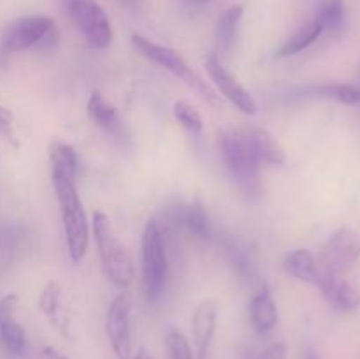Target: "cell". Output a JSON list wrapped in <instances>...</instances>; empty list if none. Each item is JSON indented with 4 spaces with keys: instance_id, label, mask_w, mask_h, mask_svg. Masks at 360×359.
I'll return each instance as SVG.
<instances>
[{
    "instance_id": "1",
    "label": "cell",
    "mask_w": 360,
    "mask_h": 359,
    "mask_svg": "<svg viewBox=\"0 0 360 359\" xmlns=\"http://www.w3.org/2000/svg\"><path fill=\"white\" fill-rule=\"evenodd\" d=\"M220 151L225 168L239 190L250 199L262 194V164L253 151L246 127H227L220 132Z\"/></svg>"
},
{
    "instance_id": "2",
    "label": "cell",
    "mask_w": 360,
    "mask_h": 359,
    "mask_svg": "<svg viewBox=\"0 0 360 359\" xmlns=\"http://www.w3.org/2000/svg\"><path fill=\"white\" fill-rule=\"evenodd\" d=\"M51 182L56 201H58L67 252L72 263H81L90 245L91 229L86 211L81 203L79 192H77V183L74 178H67L62 175H51Z\"/></svg>"
},
{
    "instance_id": "3",
    "label": "cell",
    "mask_w": 360,
    "mask_h": 359,
    "mask_svg": "<svg viewBox=\"0 0 360 359\" xmlns=\"http://www.w3.org/2000/svg\"><path fill=\"white\" fill-rule=\"evenodd\" d=\"M90 229L95 238V245H97L105 278L116 287L127 289L136 277L132 257H130L129 250L123 245L122 239L116 236L108 215L101 210L94 211Z\"/></svg>"
},
{
    "instance_id": "4",
    "label": "cell",
    "mask_w": 360,
    "mask_h": 359,
    "mask_svg": "<svg viewBox=\"0 0 360 359\" xmlns=\"http://www.w3.org/2000/svg\"><path fill=\"white\" fill-rule=\"evenodd\" d=\"M60 42V30L55 21L44 14H32L14 20L0 35V56L28 51H49Z\"/></svg>"
},
{
    "instance_id": "5",
    "label": "cell",
    "mask_w": 360,
    "mask_h": 359,
    "mask_svg": "<svg viewBox=\"0 0 360 359\" xmlns=\"http://www.w3.org/2000/svg\"><path fill=\"white\" fill-rule=\"evenodd\" d=\"M141 264H143V292L148 303L158 301L169 277L167 246L164 232L157 220H150L141 238Z\"/></svg>"
},
{
    "instance_id": "6",
    "label": "cell",
    "mask_w": 360,
    "mask_h": 359,
    "mask_svg": "<svg viewBox=\"0 0 360 359\" xmlns=\"http://www.w3.org/2000/svg\"><path fill=\"white\" fill-rule=\"evenodd\" d=\"M130 42H132L134 49H136L141 56H144V58H148L150 62L158 63L160 67H164L165 70H169V73L174 74L176 77L185 81V83L188 84L190 88H193L200 97L206 99L211 104H217L218 99L213 88H211L210 84H207V81H204L202 77L188 65V62L183 58L181 53L169 48V46L150 41V39H146L141 34L130 35Z\"/></svg>"
},
{
    "instance_id": "7",
    "label": "cell",
    "mask_w": 360,
    "mask_h": 359,
    "mask_svg": "<svg viewBox=\"0 0 360 359\" xmlns=\"http://www.w3.org/2000/svg\"><path fill=\"white\" fill-rule=\"evenodd\" d=\"M70 20L91 49H105L112 41V27L97 0H63Z\"/></svg>"
},
{
    "instance_id": "8",
    "label": "cell",
    "mask_w": 360,
    "mask_h": 359,
    "mask_svg": "<svg viewBox=\"0 0 360 359\" xmlns=\"http://www.w3.org/2000/svg\"><path fill=\"white\" fill-rule=\"evenodd\" d=\"M360 259V234L352 227H341L330 234L320 250L319 263L327 273L343 277Z\"/></svg>"
},
{
    "instance_id": "9",
    "label": "cell",
    "mask_w": 360,
    "mask_h": 359,
    "mask_svg": "<svg viewBox=\"0 0 360 359\" xmlns=\"http://www.w3.org/2000/svg\"><path fill=\"white\" fill-rule=\"evenodd\" d=\"M132 303L127 292H120L105 313V334L116 359L132 358Z\"/></svg>"
},
{
    "instance_id": "10",
    "label": "cell",
    "mask_w": 360,
    "mask_h": 359,
    "mask_svg": "<svg viewBox=\"0 0 360 359\" xmlns=\"http://www.w3.org/2000/svg\"><path fill=\"white\" fill-rule=\"evenodd\" d=\"M204 67H206L207 76L213 81L217 90L220 92L232 106H236L239 111L245 113V115L248 116L257 115V109L259 108H257L255 99L252 97V94H250V92L246 90V88L243 87L227 69H225L217 53H210V55L206 56Z\"/></svg>"
},
{
    "instance_id": "11",
    "label": "cell",
    "mask_w": 360,
    "mask_h": 359,
    "mask_svg": "<svg viewBox=\"0 0 360 359\" xmlns=\"http://www.w3.org/2000/svg\"><path fill=\"white\" fill-rule=\"evenodd\" d=\"M18 303L16 294L0 298V347L9 358H21L27 351V334L16 319Z\"/></svg>"
},
{
    "instance_id": "12",
    "label": "cell",
    "mask_w": 360,
    "mask_h": 359,
    "mask_svg": "<svg viewBox=\"0 0 360 359\" xmlns=\"http://www.w3.org/2000/svg\"><path fill=\"white\" fill-rule=\"evenodd\" d=\"M86 113L91 123L104 130L108 136H111L112 141H116L122 146H127L130 143V134L127 130L125 122L120 116L118 109L109 104L98 90L90 94V99L86 102Z\"/></svg>"
},
{
    "instance_id": "13",
    "label": "cell",
    "mask_w": 360,
    "mask_h": 359,
    "mask_svg": "<svg viewBox=\"0 0 360 359\" xmlns=\"http://www.w3.org/2000/svg\"><path fill=\"white\" fill-rule=\"evenodd\" d=\"M218 326V306L214 301H202L192 315V334L197 359H207Z\"/></svg>"
},
{
    "instance_id": "14",
    "label": "cell",
    "mask_w": 360,
    "mask_h": 359,
    "mask_svg": "<svg viewBox=\"0 0 360 359\" xmlns=\"http://www.w3.org/2000/svg\"><path fill=\"white\" fill-rule=\"evenodd\" d=\"M316 289L338 312H354L360 306V291L340 275L327 273Z\"/></svg>"
},
{
    "instance_id": "15",
    "label": "cell",
    "mask_w": 360,
    "mask_h": 359,
    "mask_svg": "<svg viewBox=\"0 0 360 359\" xmlns=\"http://www.w3.org/2000/svg\"><path fill=\"white\" fill-rule=\"evenodd\" d=\"M283 270L290 277H294L295 280L315 285V287L322 284L323 277L327 275V271L320 266L319 257L306 248H297L288 252L283 260Z\"/></svg>"
},
{
    "instance_id": "16",
    "label": "cell",
    "mask_w": 360,
    "mask_h": 359,
    "mask_svg": "<svg viewBox=\"0 0 360 359\" xmlns=\"http://www.w3.org/2000/svg\"><path fill=\"white\" fill-rule=\"evenodd\" d=\"M248 315L252 327L259 334H267L276 327L278 324V308L274 303L273 292L264 285L248 305Z\"/></svg>"
},
{
    "instance_id": "17",
    "label": "cell",
    "mask_w": 360,
    "mask_h": 359,
    "mask_svg": "<svg viewBox=\"0 0 360 359\" xmlns=\"http://www.w3.org/2000/svg\"><path fill=\"white\" fill-rule=\"evenodd\" d=\"M246 132H248L250 143H252V148L259 157L260 164L276 165L278 168V165H283L287 162L283 146L269 130L262 129V127H246Z\"/></svg>"
},
{
    "instance_id": "18",
    "label": "cell",
    "mask_w": 360,
    "mask_h": 359,
    "mask_svg": "<svg viewBox=\"0 0 360 359\" xmlns=\"http://www.w3.org/2000/svg\"><path fill=\"white\" fill-rule=\"evenodd\" d=\"M294 97L301 99H329L341 104L355 106L360 104V88L348 83H326L301 87L294 92Z\"/></svg>"
},
{
    "instance_id": "19",
    "label": "cell",
    "mask_w": 360,
    "mask_h": 359,
    "mask_svg": "<svg viewBox=\"0 0 360 359\" xmlns=\"http://www.w3.org/2000/svg\"><path fill=\"white\" fill-rule=\"evenodd\" d=\"M322 34H323V28L316 18L315 20L308 21V23L302 25L301 28H297V30H295L294 34H292L290 37L280 46V49L276 51L274 58L276 60L288 58V56H294L297 55V53L304 51V49H308L313 42L319 41Z\"/></svg>"
},
{
    "instance_id": "20",
    "label": "cell",
    "mask_w": 360,
    "mask_h": 359,
    "mask_svg": "<svg viewBox=\"0 0 360 359\" xmlns=\"http://www.w3.org/2000/svg\"><path fill=\"white\" fill-rule=\"evenodd\" d=\"M245 14V6L243 4H234L227 7L220 14L217 21V44L221 53L232 51L236 44V35H238V27L241 23V18Z\"/></svg>"
},
{
    "instance_id": "21",
    "label": "cell",
    "mask_w": 360,
    "mask_h": 359,
    "mask_svg": "<svg viewBox=\"0 0 360 359\" xmlns=\"http://www.w3.org/2000/svg\"><path fill=\"white\" fill-rule=\"evenodd\" d=\"M176 220H178V224H181L190 234L195 236V238H214L210 215L206 213V208L200 203H192L188 204V206H181V210L176 215Z\"/></svg>"
},
{
    "instance_id": "22",
    "label": "cell",
    "mask_w": 360,
    "mask_h": 359,
    "mask_svg": "<svg viewBox=\"0 0 360 359\" xmlns=\"http://www.w3.org/2000/svg\"><path fill=\"white\" fill-rule=\"evenodd\" d=\"M49 165L51 175H62L67 178H77V153L70 144L63 141H53L49 144Z\"/></svg>"
},
{
    "instance_id": "23",
    "label": "cell",
    "mask_w": 360,
    "mask_h": 359,
    "mask_svg": "<svg viewBox=\"0 0 360 359\" xmlns=\"http://www.w3.org/2000/svg\"><path fill=\"white\" fill-rule=\"evenodd\" d=\"M316 20L322 25L323 32L333 35H341L347 28V9L343 0H327L320 9Z\"/></svg>"
},
{
    "instance_id": "24",
    "label": "cell",
    "mask_w": 360,
    "mask_h": 359,
    "mask_svg": "<svg viewBox=\"0 0 360 359\" xmlns=\"http://www.w3.org/2000/svg\"><path fill=\"white\" fill-rule=\"evenodd\" d=\"M172 111H174L176 122H178L183 129L188 130L190 134L199 136V134L202 132V116H200L199 109H197L192 102L178 101L174 104V109H172Z\"/></svg>"
},
{
    "instance_id": "25",
    "label": "cell",
    "mask_w": 360,
    "mask_h": 359,
    "mask_svg": "<svg viewBox=\"0 0 360 359\" xmlns=\"http://www.w3.org/2000/svg\"><path fill=\"white\" fill-rule=\"evenodd\" d=\"M60 299H62V289H60V285L56 284V282H48L46 287L42 289L37 301L39 310H41L46 317L55 320V322L56 319H58L60 310H62V303H60Z\"/></svg>"
},
{
    "instance_id": "26",
    "label": "cell",
    "mask_w": 360,
    "mask_h": 359,
    "mask_svg": "<svg viewBox=\"0 0 360 359\" xmlns=\"http://www.w3.org/2000/svg\"><path fill=\"white\" fill-rule=\"evenodd\" d=\"M169 359H195L188 338L176 327H171L167 333Z\"/></svg>"
},
{
    "instance_id": "27",
    "label": "cell",
    "mask_w": 360,
    "mask_h": 359,
    "mask_svg": "<svg viewBox=\"0 0 360 359\" xmlns=\"http://www.w3.org/2000/svg\"><path fill=\"white\" fill-rule=\"evenodd\" d=\"M0 137L7 143H14V116L7 108L0 106Z\"/></svg>"
},
{
    "instance_id": "28",
    "label": "cell",
    "mask_w": 360,
    "mask_h": 359,
    "mask_svg": "<svg viewBox=\"0 0 360 359\" xmlns=\"http://www.w3.org/2000/svg\"><path fill=\"white\" fill-rule=\"evenodd\" d=\"M287 358V345L283 341H274V344L267 345L257 359H285Z\"/></svg>"
},
{
    "instance_id": "29",
    "label": "cell",
    "mask_w": 360,
    "mask_h": 359,
    "mask_svg": "<svg viewBox=\"0 0 360 359\" xmlns=\"http://www.w3.org/2000/svg\"><path fill=\"white\" fill-rule=\"evenodd\" d=\"M41 359H69L62 352L56 351L55 347H44L41 352Z\"/></svg>"
},
{
    "instance_id": "30",
    "label": "cell",
    "mask_w": 360,
    "mask_h": 359,
    "mask_svg": "<svg viewBox=\"0 0 360 359\" xmlns=\"http://www.w3.org/2000/svg\"><path fill=\"white\" fill-rule=\"evenodd\" d=\"M130 359H153V358H151V354L146 351V348L141 347L139 351L136 352V354H132V358H130Z\"/></svg>"
},
{
    "instance_id": "31",
    "label": "cell",
    "mask_w": 360,
    "mask_h": 359,
    "mask_svg": "<svg viewBox=\"0 0 360 359\" xmlns=\"http://www.w3.org/2000/svg\"><path fill=\"white\" fill-rule=\"evenodd\" d=\"M207 2H210V0H186V6L192 7V9H195V7L206 6Z\"/></svg>"
},
{
    "instance_id": "32",
    "label": "cell",
    "mask_w": 360,
    "mask_h": 359,
    "mask_svg": "<svg viewBox=\"0 0 360 359\" xmlns=\"http://www.w3.org/2000/svg\"><path fill=\"white\" fill-rule=\"evenodd\" d=\"M120 2H122L125 7H132L134 4H136V0H120Z\"/></svg>"
},
{
    "instance_id": "33",
    "label": "cell",
    "mask_w": 360,
    "mask_h": 359,
    "mask_svg": "<svg viewBox=\"0 0 360 359\" xmlns=\"http://www.w3.org/2000/svg\"><path fill=\"white\" fill-rule=\"evenodd\" d=\"M306 359H319V358H316L315 354H311V352H309V354H308V358H306Z\"/></svg>"
}]
</instances>
